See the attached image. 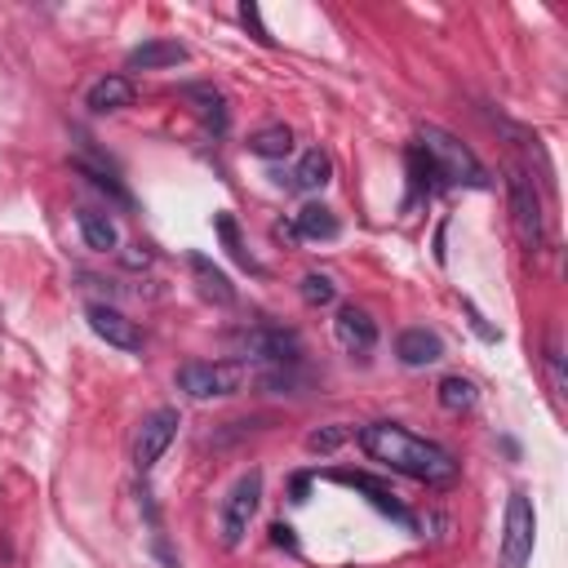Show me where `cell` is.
I'll return each mask as SVG.
<instances>
[{"mask_svg": "<svg viewBox=\"0 0 568 568\" xmlns=\"http://www.w3.org/2000/svg\"><path fill=\"white\" fill-rule=\"evenodd\" d=\"M360 449L373 462H383L396 475L418 480V484H453L458 480V458L444 444L422 440L400 422H368L360 431Z\"/></svg>", "mask_w": 568, "mask_h": 568, "instance_id": "1", "label": "cell"}, {"mask_svg": "<svg viewBox=\"0 0 568 568\" xmlns=\"http://www.w3.org/2000/svg\"><path fill=\"white\" fill-rule=\"evenodd\" d=\"M418 147L431 160L436 178H444L449 186H471V192H489V169L475 160V151L467 142H458L449 129L440 125H422L418 129Z\"/></svg>", "mask_w": 568, "mask_h": 568, "instance_id": "2", "label": "cell"}, {"mask_svg": "<svg viewBox=\"0 0 568 568\" xmlns=\"http://www.w3.org/2000/svg\"><path fill=\"white\" fill-rule=\"evenodd\" d=\"M178 392L186 400H227L249 383V364L240 360H192L178 368Z\"/></svg>", "mask_w": 568, "mask_h": 568, "instance_id": "3", "label": "cell"}, {"mask_svg": "<svg viewBox=\"0 0 568 568\" xmlns=\"http://www.w3.org/2000/svg\"><path fill=\"white\" fill-rule=\"evenodd\" d=\"M506 210H511V227H515V240L528 249V254H542L546 245V214H542V196L524 169H506Z\"/></svg>", "mask_w": 568, "mask_h": 568, "instance_id": "4", "label": "cell"}, {"mask_svg": "<svg viewBox=\"0 0 568 568\" xmlns=\"http://www.w3.org/2000/svg\"><path fill=\"white\" fill-rule=\"evenodd\" d=\"M240 351H245V360H254L262 368H298L302 364V337L280 324H258V329L240 333Z\"/></svg>", "mask_w": 568, "mask_h": 568, "instance_id": "5", "label": "cell"}, {"mask_svg": "<svg viewBox=\"0 0 568 568\" xmlns=\"http://www.w3.org/2000/svg\"><path fill=\"white\" fill-rule=\"evenodd\" d=\"M258 506H262V471H245V475L232 484V493L223 497V524H218V533H223V546H227V550H236V546L245 542V533H249Z\"/></svg>", "mask_w": 568, "mask_h": 568, "instance_id": "6", "label": "cell"}, {"mask_svg": "<svg viewBox=\"0 0 568 568\" xmlns=\"http://www.w3.org/2000/svg\"><path fill=\"white\" fill-rule=\"evenodd\" d=\"M537 546V511L528 493L506 497V519H502V568H524Z\"/></svg>", "mask_w": 568, "mask_h": 568, "instance_id": "7", "label": "cell"}, {"mask_svg": "<svg viewBox=\"0 0 568 568\" xmlns=\"http://www.w3.org/2000/svg\"><path fill=\"white\" fill-rule=\"evenodd\" d=\"M178 427H182L178 409H156V414H147V418H142L138 440H133V462H138V471H151V467L169 453V444H173Z\"/></svg>", "mask_w": 568, "mask_h": 568, "instance_id": "8", "label": "cell"}, {"mask_svg": "<svg viewBox=\"0 0 568 568\" xmlns=\"http://www.w3.org/2000/svg\"><path fill=\"white\" fill-rule=\"evenodd\" d=\"M329 480L333 484H346V489H355V493H364L368 497V506H377L383 515H392L396 524H405V528H418V519H414V511L392 493V484H383L377 475H368V471H329Z\"/></svg>", "mask_w": 568, "mask_h": 568, "instance_id": "9", "label": "cell"}, {"mask_svg": "<svg viewBox=\"0 0 568 568\" xmlns=\"http://www.w3.org/2000/svg\"><path fill=\"white\" fill-rule=\"evenodd\" d=\"M85 320H89V329L107 342V346H116V351H142V329L125 315V311H116V307H107V302H94L89 311H85Z\"/></svg>", "mask_w": 568, "mask_h": 568, "instance_id": "10", "label": "cell"}, {"mask_svg": "<svg viewBox=\"0 0 568 568\" xmlns=\"http://www.w3.org/2000/svg\"><path fill=\"white\" fill-rule=\"evenodd\" d=\"M333 337H337V346H342L346 355H368V351L377 346V324H373V315H368L364 307L346 302V307H337Z\"/></svg>", "mask_w": 568, "mask_h": 568, "instance_id": "11", "label": "cell"}, {"mask_svg": "<svg viewBox=\"0 0 568 568\" xmlns=\"http://www.w3.org/2000/svg\"><path fill=\"white\" fill-rule=\"evenodd\" d=\"M133 98H138V89H133V81H129V76H103V81H94V85H89L85 107H89L94 116H111V111L133 107Z\"/></svg>", "mask_w": 568, "mask_h": 568, "instance_id": "12", "label": "cell"}, {"mask_svg": "<svg viewBox=\"0 0 568 568\" xmlns=\"http://www.w3.org/2000/svg\"><path fill=\"white\" fill-rule=\"evenodd\" d=\"M396 355H400L405 368H427V364L444 360V342L431 329H405L400 342H396Z\"/></svg>", "mask_w": 568, "mask_h": 568, "instance_id": "13", "label": "cell"}, {"mask_svg": "<svg viewBox=\"0 0 568 568\" xmlns=\"http://www.w3.org/2000/svg\"><path fill=\"white\" fill-rule=\"evenodd\" d=\"M182 103H192V111H196L214 133H227V125H232L227 98H223L214 85H182Z\"/></svg>", "mask_w": 568, "mask_h": 568, "instance_id": "14", "label": "cell"}, {"mask_svg": "<svg viewBox=\"0 0 568 568\" xmlns=\"http://www.w3.org/2000/svg\"><path fill=\"white\" fill-rule=\"evenodd\" d=\"M125 63H129V72H164V67L186 63V45H178V41H147Z\"/></svg>", "mask_w": 568, "mask_h": 568, "instance_id": "15", "label": "cell"}, {"mask_svg": "<svg viewBox=\"0 0 568 568\" xmlns=\"http://www.w3.org/2000/svg\"><path fill=\"white\" fill-rule=\"evenodd\" d=\"M186 262H192V276H196V285H201V293H205L210 302H218V307H232V302H236V289H232V280H227L223 267H214L205 254H192Z\"/></svg>", "mask_w": 568, "mask_h": 568, "instance_id": "16", "label": "cell"}, {"mask_svg": "<svg viewBox=\"0 0 568 568\" xmlns=\"http://www.w3.org/2000/svg\"><path fill=\"white\" fill-rule=\"evenodd\" d=\"M76 227H81L85 249H94V254H116L120 232H116V223H111L107 214H98V210H81V214H76Z\"/></svg>", "mask_w": 568, "mask_h": 568, "instance_id": "17", "label": "cell"}, {"mask_svg": "<svg viewBox=\"0 0 568 568\" xmlns=\"http://www.w3.org/2000/svg\"><path fill=\"white\" fill-rule=\"evenodd\" d=\"M293 232H298V240H337L342 236V223L324 205H302L298 218H293Z\"/></svg>", "mask_w": 568, "mask_h": 568, "instance_id": "18", "label": "cell"}, {"mask_svg": "<svg viewBox=\"0 0 568 568\" xmlns=\"http://www.w3.org/2000/svg\"><path fill=\"white\" fill-rule=\"evenodd\" d=\"M329 178H333V160H329L320 147H311V151L298 160V169H293L289 186H293V192H324Z\"/></svg>", "mask_w": 568, "mask_h": 568, "instance_id": "19", "label": "cell"}, {"mask_svg": "<svg viewBox=\"0 0 568 568\" xmlns=\"http://www.w3.org/2000/svg\"><path fill=\"white\" fill-rule=\"evenodd\" d=\"M436 396H440V409H449V414H471V409L480 405V392H475V383H471V377H462V373H449V377H440Z\"/></svg>", "mask_w": 568, "mask_h": 568, "instance_id": "20", "label": "cell"}, {"mask_svg": "<svg viewBox=\"0 0 568 568\" xmlns=\"http://www.w3.org/2000/svg\"><path fill=\"white\" fill-rule=\"evenodd\" d=\"M405 169H409V201H405V210H414V205H422V201H431V178H436V169H431V160L422 156V147H409L405 151Z\"/></svg>", "mask_w": 568, "mask_h": 568, "instance_id": "21", "label": "cell"}, {"mask_svg": "<svg viewBox=\"0 0 568 568\" xmlns=\"http://www.w3.org/2000/svg\"><path fill=\"white\" fill-rule=\"evenodd\" d=\"M249 151H254V156H262V160H285V156L293 151V133H289V125H267V129H258V133L249 138Z\"/></svg>", "mask_w": 568, "mask_h": 568, "instance_id": "22", "label": "cell"}, {"mask_svg": "<svg viewBox=\"0 0 568 568\" xmlns=\"http://www.w3.org/2000/svg\"><path fill=\"white\" fill-rule=\"evenodd\" d=\"M214 232L223 236L227 254H232V258H236V262H240L245 271H254V276L262 271V267H258V258H254V254L245 249V240H240V227H236V218H232V214H214Z\"/></svg>", "mask_w": 568, "mask_h": 568, "instance_id": "23", "label": "cell"}, {"mask_svg": "<svg viewBox=\"0 0 568 568\" xmlns=\"http://www.w3.org/2000/svg\"><path fill=\"white\" fill-rule=\"evenodd\" d=\"M333 298H337V285H333L324 271L302 276V302H307V307H329Z\"/></svg>", "mask_w": 568, "mask_h": 568, "instance_id": "24", "label": "cell"}, {"mask_svg": "<svg viewBox=\"0 0 568 568\" xmlns=\"http://www.w3.org/2000/svg\"><path fill=\"white\" fill-rule=\"evenodd\" d=\"M346 440H351V427L333 422V427L311 431V436H307V449H311V453H333V449H337V444H346Z\"/></svg>", "mask_w": 568, "mask_h": 568, "instance_id": "25", "label": "cell"}, {"mask_svg": "<svg viewBox=\"0 0 568 568\" xmlns=\"http://www.w3.org/2000/svg\"><path fill=\"white\" fill-rule=\"evenodd\" d=\"M76 169H81V173H85V178L98 186V192H107V196H116L120 205H129V192H125V186H120V182H116L107 169H94V164H85V160H76Z\"/></svg>", "mask_w": 568, "mask_h": 568, "instance_id": "26", "label": "cell"}, {"mask_svg": "<svg viewBox=\"0 0 568 568\" xmlns=\"http://www.w3.org/2000/svg\"><path fill=\"white\" fill-rule=\"evenodd\" d=\"M240 23H245V32L258 41V45H276V36L267 32V23H262V14H258V6H254V0H245V6H240Z\"/></svg>", "mask_w": 568, "mask_h": 568, "instance_id": "27", "label": "cell"}, {"mask_svg": "<svg viewBox=\"0 0 568 568\" xmlns=\"http://www.w3.org/2000/svg\"><path fill=\"white\" fill-rule=\"evenodd\" d=\"M546 373H550V392H555V400H564L568 383H564V355H559V346L546 351Z\"/></svg>", "mask_w": 568, "mask_h": 568, "instance_id": "28", "label": "cell"}, {"mask_svg": "<svg viewBox=\"0 0 568 568\" xmlns=\"http://www.w3.org/2000/svg\"><path fill=\"white\" fill-rule=\"evenodd\" d=\"M462 307H467V315H471V324H475V333H480L484 342H497V329H489V324H484V315L475 311V302H462Z\"/></svg>", "mask_w": 568, "mask_h": 568, "instance_id": "29", "label": "cell"}, {"mask_svg": "<svg viewBox=\"0 0 568 568\" xmlns=\"http://www.w3.org/2000/svg\"><path fill=\"white\" fill-rule=\"evenodd\" d=\"M271 542H276V546H289V550L298 546V542H293V528H289V524H271Z\"/></svg>", "mask_w": 568, "mask_h": 568, "instance_id": "30", "label": "cell"}, {"mask_svg": "<svg viewBox=\"0 0 568 568\" xmlns=\"http://www.w3.org/2000/svg\"><path fill=\"white\" fill-rule=\"evenodd\" d=\"M307 489H311V480L298 475V480H293V502H307Z\"/></svg>", "mask_w": 568, "mask_h": 568, "instance_id": "31", "label": "cell"}]
</instances>
